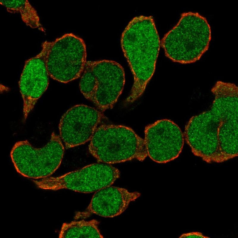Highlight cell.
I'll use <instances>...</instances> for the list:
<instances>
[{"mask_svg": "<svg viewBox=\"0 0 238 238\" xmlns=\"http://www.w3.org/2000/svg\"><path fill=\"white\" fill-rule=\"evenodd\" d=\"M120 176V172L110 164L96 163L57 177L33 180L41 189L57 190L67 189L89 193L111 186Z\"/></svg>", "mask_w": 238, "mask_h": 238, "instance_id": "cell-8", "label": "cell"}, {"mask_svg": "<svg viewBox=\"0 0 238 238\" xmlns=\"http://www.w3.org/2000/svg\"><path fill=\"white\" fill-rule=\"evenodd\" d=\"M90 153L99 162L110 164L148 156L144 139L131 128L121 125L103 124L90 140Z\"/></svg>", "mask_w": 238, "mask_h": 238, "instance_id": "cell-4", "label": "cell"}, {"mask_svg": "<svg viewBox=\"0 0 238 238\" xmlns=\"http://www.w3.org/2000/svg\"><path fill=\"white\" fill-rule=\"evenodd\" d=\"M103 112L83 104L74 106L62 117L59 124L60 137L67 149L90 140L104 118Z\"/></svg>", "mask_w": 238, "mask_h": 238, "instance_id": "cell-10", "label": "cell"}, {"mask_svg": "<svg viewBox=\"0 0 238 238\" xmlns=\"http://www.w3.org/2000/svg\"><path fill=\"white\" fill-rule=\"evenodd\" d=\"M211 39L210 26L198 13H182L177 24L166 33L161 45L165 55L182 64L198 60L208 49Z\"/></svg>", "mask_w": 238, "mask_h": 238, "instance_id": "cell-3", "label": "cell"}, {"mask_svg": "<svg viewBox=\"0 0 238 238\" xmlns=\"http://www.w3.org/2000/svg\"><path fill=\"white\" fill-rule=\"evenodd\" d=\"M52 42H44L40 52L25 62L19 82L24 120L48 86L50 76L47 59Z\"/></svg>", "mask_w": 238, "mask_h": 238, "instance_id": "cell-11", "label": "cell"}, {"mask_svg": "<svg viewBox=\"0 0 238 238\" xmlns=\"http://www.w3.org/2000/svg\"><path fill=\"white\" fill-rule=\"evenodd\" d=\"M141 195L137 191L130 192L125 188L107 186L96 191L86 211L77 217H85L95 214L105 217H113L123 213L130 203Z\"/></svg>", "mask_w": 238, "mask_h": 238, "instance_id": "cell-12", "label": "cell"}, {"mask_svg": "<svg viewBox=\"0 0 238 238\" xmlns=\"http://www.w3.org/2000/svg\"><path fill=\"white\" fill-rule=\"evenodd\" d=\"M179 238H209L210 237L204 235L199 232H192L184 233L182 234Z\"/></svg>", "mask_w": 238, "mask_h": 238, "instance_id": "cell-15", "label": "cell"}, {"mask_svg": "<svg viewBox=\"0 0 238 238\" xmlns=\"http://www.w3.org/2000/svg\"><path fill=\"white\" fill-rule=\"evenodd\" d=\"M86 47L84 40L70 33L53 42L47 59L50 76L67 83L79 78L86 63Z\"/></svg>", "mask_w": 238, "mask_h": 238, "instance_id": "cell-7", "label": "cell"}, {"mask_svg": "<svg viewBox=\"0 0 238 238\" xmlns=\"http://www.w3.org/2000/svg\"><path fill=\"white\" fill-rule=\"evenodd\" d=\"M121 44L134 76L127 98L131 103L143 94L155 69L161 43L152 16L133 18L122 33Z\"/></svg>", "mask_w": 238, "mask_h": 238, "instance_id": "cell-2", "label": "cell"}, {"mask_svg": "<svg viewBox=\"0 0 238 238\" xmlns=\"http://www.w3.org/2000/svg\"><path fill=\"white\" fill-rule=\"evenodd\" d=\"M125 81L124 69L118 62L107 60L87 61L79 86L84 97L103 112L113 107Z\"/></svg>", "mask_w": 238, "mask_h": 238, "instance_id": "cell-5", "label": "cell"}, {"mask_svg": "<svg viewBox=\"0 0 238 238\" xmlns=\"http://www.w3.org/2000/svg\"><path fill=\"white\" fill-rule=\"evenodd\" d=\"M0 3L8 12L19 13L27 26L44 31L36 11L28 0H1Z\"/></svg>", "mask_w": 238, "mask_h": 238, "instance_id": "cell-14", "label": "cell"}, {"mask_svg": "<svg viewBox=\"0 0 238 238\" xmlns=\"http://www.w3.org/2000/svg\"><path fill=\"white\" fill-rule=\"evenodd\" d=\"M144 139L148 156L153 161L164 163L179 156L184 143L179 127L167 119L158 120L146 126Z\"/></svg>", "mask_w": 238, "mask_h": 238, "instance_id": "cell-9", "label": "cell"}, {"mask_svg": "<svg viewBox=\"0 0 238 238\" xmlns=\"http://www.w3.org/2000/svg\"><path fill=\"white\" fill-rule=\"evenodd\" d=\"M99 222L95 220H81L64 223L59 238H103L99 230Z\"/></svg>", "mask_w": 238, "mask_h": 238, "instance_id": "cell-13", "label": "cell"}, {"mask_svg": "<svg viewBox=\"0 0 238 238\" xmlns=\"http://www.w3.org/2000/svg\"><path fill=\"white\" fill-rule=\"evenodd\" d=\"M64 152L60 137L53 132L43 147L35 148L27 140L19 141L13 146L10 155L18 173L28 178L42 179L49 177L58 169Z\"/></svg>", "mask_w": 238, "mask_h": 238, "instance_id": "cell-6", "label": "cell"}, {"mask_svg": "<svg viewBox=\"0 0 238 238\" xmlns=\"http://www.w3.org/2000/svg\"><path fill=\"white\" fill-rule=\"evenodd\" d=\"M238 89L226 84L214 86L211 109L192 117L184 139L195 156L208 163H221L238 154Z\"/></svg>", "mask_w": 238, "mask_h": 238, "instance_id": "cell-1", "label": "cell"}]
</instances>
